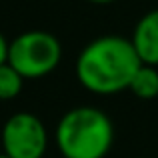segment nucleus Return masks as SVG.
Instances as JSON below:
<instances>
[{
    "mask_svg": "<svg viewBox=\"0 0 158 158\" xmlns=\"http://www.w3.org/2000/svg\"><path fill=\"white\" fill-rule=\"evenodd\" d=\"M54 142L62 158H106L114 146V122L96 106H74L60 116Z\"/></svg>",
    "mask_w": 158,
    "mask_h": 158,
    "instance_id": "nucleus-2",
    "label": "nucleus"
},
{
    "mask_svg": "<svg viewBox=\"0 0 158 158\" xmlns=\"http://www.w3.org/2000/svg\"><path fill=\"white\" fill-rule=\"evenodd\" d=\"M60 60V40L46 30H26L8 44V62L22 74L24 80H38L52 74Z\"/></svg>",
    "mask_w": 158,
    "mask_h": 158,
    "instance_id": "nucleus-3",
    "label": "nucleus"
},
{
    "mask_svg": "<svg viewBox=\"0 0 158 158\" xmlns=\"http://www.w3.org/2000/svg\"><path fill=\"white\" fill-rule=\"evenodd\" d=\"M8 40L4 38V34L0 32V64H4V62H8Z\"/></svg>",
    "mask_w": 158,
    "mask_h": 158,
    "instance_id": "nucleus-8",
    "label": "nucleus"
},
{
    "mask_svg": "<svg viewBox=\"0 0 158 158\" xmlns=\"http://www.w3.org/2000/svg\"><path fill=\"white\" fill-rule=\"evenodd\" d=\"M24 86V76L10 64H0V100H14Z\"/></svg>",
    "mask_w": 158,
    "mask_h": 158,
    "instance_id": "nucleus-7",
    "label": "nucleus"
},
{
    "mask_svg": "<svg viewBox=\"0 0 158 158\" xmlns=\"http://www.w3.org/2000/svg\"><path fill=\"white\" fill-rule=\"evenodd\" d=\"M130 40L142 64L158 66V8L140 16Z\"/></svg>",
    "mask_w": 158,
    "mask_h": 158,
    "instance_id": "nucleus-5",
    "label": "nucleus"
},
{
    "mask_svg": "<svg viewBox=\"0 0 158 158\" xmlns=\"http://www.w3.org/2000/svg\"><path fill=\"white\" fill-rule=\"evenodd\" d=\"M0 158H10V156H6L4 152H0Z\"/></svg>",
    "mask_w": 158,
    "mask_h": 158,
    "instance_id": "nucleus-10",
    "label": "nucleus"
},
{
    "mask_svg": "<svg viewBox=\"0 0 158 158\" xmlns=\"http://www.w3.org/2000/svg\"><path fill=\"white\" fill-rule=\"evenodd\" d=\"M140 58L130 38L106 34L90 40L74 64L82 88L98 96H112L128 90L132 76L140 68Z\"/></svg>",
    "mask_w": 158,
    "mask_h": 158,
    "instance_id": "nucleus-1",
    "label": "nucleus"
},
{
    "mask_svg": "<svg viewBox=\"0 0 158 158\" xmlns=\"http://www.w3.org/2000/svg\"><path fill=\"white\" fill-rule=\"evenodd\" d=\"M88 2H92V4H112V2H116V0H88Z\"/></svg>",
    "mask_w": 158,
    "mask_h": 158,
    "instance_id": "nucleus-9",
    "label": "nucleus"
},
{
    "mask_svg": "<svg viewBox=\"0 0 158 158\" xmlns=\"http://www.w3.org/2000/svg\"><path fill=\"white\" fill-rule=\"evenodd\" d=\"M2 152L10 158H44L48 130L32 112H14L0 130Z\"/></svg>",
    "mask_w": 158,
    "mask_h": 158,
    "instance_id": "nucleus-4",
    "label": "nucleus"
},
{
    "mask_svg": "<svg viewBox=\"0 0 158 158\" xmlns=\"http://www.w3.org/2000/svg\"><path fill=\"white\" fill-rule=\"evenodd\" d=\"M128 90L140 100H154L158 96V66L140 64V68L132 76Z\"/></svg>",
    "mask_w": 158,
    "mask_h": 158,
    "instance_id": "nucleus-6",
    "label": "nucleus"
}]
</instances>
